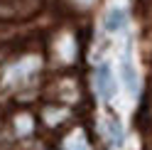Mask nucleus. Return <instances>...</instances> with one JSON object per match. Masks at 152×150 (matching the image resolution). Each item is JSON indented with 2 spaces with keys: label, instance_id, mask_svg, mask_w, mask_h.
Wrapping results in <instances>:
<instances>
[{
  "label": "nucleus",
  "instance_id": "7ed1b4c3",
  "mask_svg": "<svg viewBox=\"0 0 152 150\" xmlns=\"http://www.w3.org/2000/svg\"><path fill=\"white\" fill-rule=\"evenodd\" d=\"M64 150H88V143H86L83 130H74V133L64 140Z\"/></svg>",
  "mask_w": 152,
  "mask_h": 150
},
{
  "label": "nucleus",
  "instance_id": "20e7f679",
  "mask_svg": "<svg viewBox=\"0 0 152 150\" xmlns=\"http://www.w3.org/2000/svg\"><path fill=\"white\" fill-rule=\"evenodd\" d=\"M123 76H125V81H128V89L135 91V74H132V67H130V59L128 57L123 59Z\"/></svg>",
  "mask_w": 152,
  "mask_h": 150
},
{
  "label": "nucleus",
  "instance_id": "39448f33",
  "mask_svg": "<svg viewBox=\"0 0 152 150\" xmlns=\"http://www.w3.org/2000/svg\"><path fill=\"white\" fill-rule=\"evenodd\" d=\"M108 133H110V143H120L123 140V130H120V123L118 121H108Z\"/></svg>",
  "mask_w": 152,
  "mask_h": 150
},
{
  "label": "nucleus",
  "instance_id": "f257e3e1",
  "mask_svg": "<svg viewBox=\"0 0 152 150\" xmlns=\"http://www.w3.org/2000/svg\"><path fill=\"white\" fill-rule=\"evenodd\" d=\"M93 84H96V91L101 99H113V93H115V79H113V71L110 67H106V64H101V67L96 69V74H93Z\"/></svg>",
  "mask_w": 152,
  "mask_h": 150
},
{
  "label": "nucleus",
  "instance_id": "f03ea898",
  "mask_svg": "<svg viewBox=\"0 0 152 150\" xmlns=\"http://www.w3.org/2000/svg\"><path fill=\"white\" fill-rule=\"evenodd\" d=\"M125 20H128V15L123 7H113V10L106 12V20H103V27H106L108 32H118L125 27Z\"/></svg>",
  "mask_w": 152,
  "mask_h": 150
}]
</instances>
